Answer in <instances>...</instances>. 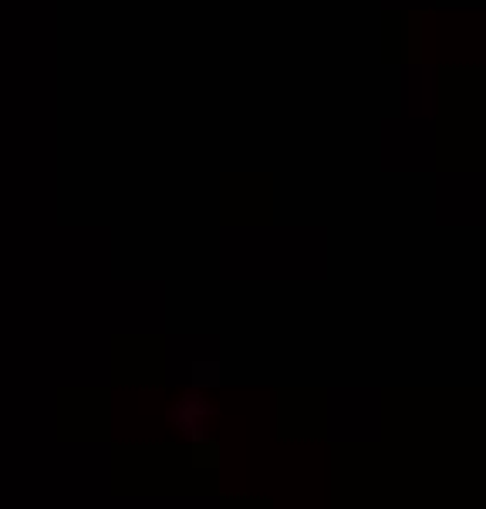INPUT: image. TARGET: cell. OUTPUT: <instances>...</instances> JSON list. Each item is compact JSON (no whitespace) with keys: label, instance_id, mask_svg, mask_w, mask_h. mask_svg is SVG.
<instances>
[{"label":"cell","instance_id":"obj_2","mask_svg":"<svg viewBox=\"0 0 486 509\" xmlns=\"http://www.w3.org/2000/svg\"><path fill=\"white\" fill-rule=\"evenodd\" d=\"M196 371H199V375L193 378L196 385H216V381H220V375H216V364H213V368H210V364H196Z\"/></svg>","mask_w":486,"mask_h":509},{"label":"cell","instance_id":"obj_1","mask_svg":"<svg viewBox=\"0 0 486 509\" xmlns=\"http://www.w3.org/2000/svg\"><path fill=\"white\" fill-rule=\"evenodd\" d=\"M213 418H216V408L203 395H183L173 408H169L173 429H179L190 442H203L206 432H210V422H213Z\"/></svg>","mask_w":486,"mask_h":509}]
</instances>
